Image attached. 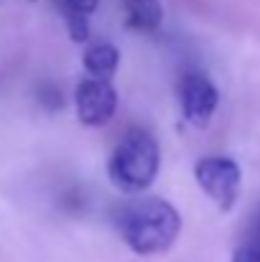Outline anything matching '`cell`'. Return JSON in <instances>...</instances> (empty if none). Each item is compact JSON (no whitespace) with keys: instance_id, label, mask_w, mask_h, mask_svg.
Segmentation results:
<instances>
[{"instance_id":"cell-3","label":"cell","mask_w":260,"mask_h":262,"mask_svg":"<svg viewBox=\"0 0 260 262\" xmlns=\"http://www.w3.org/2000/svg\"><path fill=\"white\" fill-rule=\"evenodd\" d=\"M194 178L199 183V188L214 201V206L219 211H232V206L237 204L240 196V166L232 158L225 156H212V158H202L194 166Z\"/></svg>"},{"instance_id":"cell-1","label":"cell","mask_w":260,"mask_h":262,"mask_svg":"<svg viewBox=\"0 0 260 262\" xmlns=\"http://www.w3.org/2000/svg\"><path fill=\"white\" fill-rule=\"evenodd\" d=\"M117 232L130 252L151 257L173 247L181 232V216L166 199L148 196L120 209Z\"/></svg>"},{"instance_id":"cell-2","label":"cell","mask_w":260,"mask_h":262,"mask_svg":"<svg viewBox=\"0 0 260 262\" xmlns=\"http://www.w3.org/2000/svg\"><path fill=\"white\" fill-rule=\"evenodd\" d=\"M158 166H161V150L156 138L141 127H133L115 145L107 161V176L115 188L125 193H141L156 181Z\"/></svg>"},{"instance_id":"cell-7","label":"cell","mask_w":260,"mask_h":262,"mask_svg":"<svg viewBox=\"0 0 260 262\" xmlns=\"http://www.w3.org/2000/svg\"><path fill=\"white\" fill-rule=\"evenodd\" d=\"M82 64H85L87 74H92L94 79H107V82H110V79L115 77V72H117L120 51H117L112 43H107V41L94 43V46H89L85 51Z\"/></svg>"},{"instance_id":"cell-8","label":"cell","mask_w":260,"mask_h":262,"mask_svg":"<svg viewBox=\"0 0 260 262\" xmlns=\"http://www.w3.org/2000/svg\"><path fill=\"white\" fill-rule=\"evenodd\" d=\"M232 262H260V216L250 224L248 234L237 245V250L232 255Z\"/></svg>"},{"instance_id":"cell-4","label":"cell","mask_w":260,"mask_h":262,"mask_svg":"<svg viewBox=\"0 0 260 262\" xmlns=\"http://www.w3.org/2000/svg\"><path fill=\"white\" fill-rule=\"evenodd\" d=\"M77 117L87 127H102L107 125L117 112V92L107 79H85L77 84L74 92Z\"/></svg>"},{"instance_id":"cell-6","label":"cell","mask_w":260,"mask_h":262,"mask_svg":"<svg viewBox=\"0 0 260 262\" xmlns=\"http://www.w3.org/2000/svg\"><path fill=\"white\" fill-rule=\"evenodd\" d=\"M123 10L133 31L156 33L164 23V8L158 0H123Z\"/></svg>"},{"instance_id":"cell-5","label":"cell","mask_w":260,"mask_h":262,"mask_svg":"<svg viewBox=\"0 0 260 262\" xmlns=\"http://www.w3.org/2000/svg\"><path fill=\"white\" fill-rule=\"evenodd\" d=\"M178 99H181V110L189 125L194 127H207L217 102H219V92L217 87L199 72H186L178 82Z\"/></svg>"},{"instance_id":"cell-9","label":"cell","mask_w":260,"mask_h":262,"mask_svg":"<svg viewBox=\"0 0 260 262\" xmlns=\"http://www.w3.org/2000/svg\"><path fill=\"white\" fill-rule=\"evenodd\" d=\"M97 3L99 0H56L62 15L64 13H85V15H89V13L97 10Z\"/></svg>"}]
</instances>
